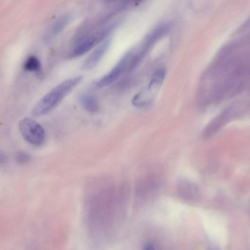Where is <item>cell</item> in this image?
Returning <instances> with one entry per match:
<instances>
[{"label": "cell", "instance_id": "cell-1", "mask_svg": "<svg viewBox=\"0 0 250 250\" xmlns=\"http://www.w3.org/2000/svg\"><path fill=\"white\" fill-rule=\"evenodd\" d=\"M246 65V62L231 58L230 60H218L213 64L207 73L209 76H205L206 79L204 80L212 83L208 85L212 86L210 88L212 90L211 93L213 99H218L225 94L230 95L242 87L247 77Z\"/></svg>", "mask_w": 250, "mask_h": 250}, {"label": "cell", "instance_id": "cell-2", "mask_svg": "<svg viewBox=\"0 0 250 250\" xmlns=\"http://www.w3.org/2000/svg\"><path fill=\"white\" fill-rule=\"evenodd\" d=\"M83 79L82 76L75 77L56 85L36 104L32 111L33 116L39 117L50 112L75 88Z\"/></svg>", "mask_w": 250, "mask_h": 250}, {"label": "cell", "instance_id": "cell-3", "mask_svg": "<svg viewBox=\"0 0 250 250\" xmlns=\"http://www.w3.org/2000/svg\"><path fill=\"white\" fill-rule=\"evenodd\" d=\"M118 23L116 21L89 33L76 36L68 57L74 58L85 54L106 38Z\"/></svg>", "mask_w": 250, "mask_h": 250}, {"label": "cell", "instance_id": "cell-4", "mask_svg": "<svg viewBox=\"0 0 250 250\" xmlns=\"http://www.w3.org/2000/svg\"><path fill=\"white\" fill-rule=\"evenodd\" d=\"M20 131L24 139L30 144L40 146L45 139L43 127L36 121L29 118H24L19 123Z\"/></svg>", "mask_w": 250, "mask_h": 250}, {"label": "cell", "instance_id": "cell-5", "mask_svg": "<svg viewBox=\"0 0 250 250\" xmlns=\"http://www.w3.org/2000/svg\"><path fill=\"white\" fill-rule=\"evenodd\" d=\"M134 52V49L127 52L108 73L95 83V87L98 88L104 87L116 81L126 69L127 65H129Z\"/></svg>", "mask_w": 250, "mask_h": 250}, {"label": "cell", "instance_id": "cell-6", "mask_svg": "<svg viewBox=\"0 0 250 250\" xmlns=\"http://www.w3.org/2000/svg\"><path fill=\"white\" fill-rule=\"evenodd\" d=\"M170 28L169 24L165 23L153 30L145 38L141 48L137 52L138 56L143 59L153 45L168 33Z\"/></svg>", "mask_w": 250, "mask_h": 250}, {"label": "cell", "instance_id": "cell-7", "mask_svg": "<svg viewBox=\"0 0 250 250\" xmlns=\"http://www.w3.org/2000/svg\"><path fill=\"white\" fill-rule=\"evenodd\" d=\"M110 44V40H106L98 47L83 62L81 69L90 70L95 67L101 61Z\"/></svg>", "mask_w": 250, "mask_h": 250}, {"label": "cell", "instance_id": "cell-8", "mask_svg": "<svg viewBox=\"0 0 250 250\" xmlns=\"http://www.w3.org/2000/svg\"><path fill=\"white\" fill-rule=\"evenodd\" d=\"M70 18L64 16L59 18L51 26L44 37V42H50L59 33H60L69 23Z\"/></svg>", "mask_w": 250, "mask_h": 250}, {"label": "cell", "instance_id": "cell-9", "mask_svg": "<svg viewBox=\"0 0 250 250\" xmlns=\"http://www.w3.org/2000/svg\"><path fill=\"white\" fill-rule=\"evenodd\" d=\"M178 192L179 195L187 200H195L198 196V190L195 185L186 181L179 182Z\"/></svg>", "mask_w": 250, "mask_h": 250}, {"label": "cell", "instance_id": "cell-10", "mask_svg": "<svg viewBox=\"0 0 250 250\" xmlns=\"http://www.w3.org/2000/svg\"><path fill=\"white\" fill-rule=\"evenodd\" d=\"M80 101L88 112L94 113L99 110V102L95 96L89 94H83L80 96Z\"/></svg>", "mask_w": 250, "mask_h": 250}, {"label": "cell", "instance_id": "cell-11", "mask_svg": "<svg viewBox=\"0 0 250 250\" xmlns=\"http://www.w3.org/2000/svg\"><path fill=\"white\" fill-rule=\"evenodd\" d=\"M23 68L26 71L34 72L39 75L42 72V67L40 60L34 56L27 58L24 63Z\"/></svg>", "mask_w": 250, "mask_h": 250}, {"label": "cell", "instance_id": "cell-12", "mask_svg": "<svg viewBox=\"0 0 250 250\" xmlns=\"http://www.w3.org/2000/svg\"><path fill=\"white\" fill-rule=\"evenodd\" d=\"M17 162L21 164L26 163L29 159V156L24 152H19L16 156Z\"/></svg>", "mask_w": 250, "mask_h": 250}, {"label": "cell", "instance_id": "cell-13", "mask_svg": "<svg viewBox=\"0 0 250 250\" xmlns=\"http://www.w3.org/2000/svg\"><path fill=\"white\" fill-rule=\"evenodd\" d=\"M7 161V158L5 154L0 150V165L5 163Z\"/></svg>", "mask_w": 250, "mask_h": 250}, {"label": "cell", "instance_id": "cell-14", "mask_svg": "<svg viewBox=\"0 0 250 250\" xmlns=\"http://www.w3.org/2000/svg\"><path fill=\"white\" fill-rule=\"evenodd\" d=\"M144 249L146 250L154 249V245L153 242H149L145 245Z\"/></svg>", "mask_w": 250, "mask_h": 250}, {"label": "cell", "instance_id": "cell-15", "mask_svg": "<svg viewBox=\"0 0 250 250\" xmlns=\"http://www.w3.org/2000/svg\"><path fill=\"white\" fill-rule=\"evenodd\" d=\"M134 0L135 1H136V2H141V1H143V0Z\"/></svg>", "mask_w": 250, "mask_h": 250}]
</instances>
